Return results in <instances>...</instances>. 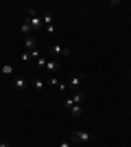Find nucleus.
Segmentation results:
<instances>
[{
  "label": "nucleus",
  "instance_id": "7ed1b4c3",
  "mask_svg": "<svg viewBox=\"0 0 131 147\" xmlns=\"http://www.w3.org/2000/svg\"><path fill=\"white\" fill-rule=\"evenodd\" d=\"M72 141L74 143H90L92 141V134L85 132V129H83V132H74V134H72Z\"/></svg>",
  "mask_w": 131,
  "mask_h": 147
},
{
  "label": "nucleus",
  "instance_id": "6ab92c4d",
  "mask_svg": "<svg viewBox=\"0 0 131 147\" xmlns=\"http://www.w3.org/2000/svg\"><path fill=\"white\" fill-rule=\"evenodd\" d=\"M0 147H9V145H7V143H0Z\"/></svg>",
  "mask_w": 131,
  "mask_h": 147
},
{
  "label": "nucleus",
  "instance_id": "9b49d317",
  "mask_svg": "<svg viewBox=\"0 0 131 147\" xmlns=\"http://www.w3.org/2000/svg\"><path fill=\"white\" fill-rule=\"evenodd\" d=\"M20 29H22V33H24V35H26V37H29V35H31V29H33V26H31V24H29V22H24V24L20 26Z\"/></svg>",
  "mask_w": 131,
  "mask_h": 147
},
{
  "label": "nucleus",
  "instance_id": "39448f33",
  "mask_svg": "<svg viewBox=\"0 0 131 147\" xmlns=\"http://www.w3.org/2000/svg\"><path fill=\"white\" fill-rule=\"evenodd\" d=\"M46 70L55 77V75L59 73V61H57V59H48V61H46Z\"/></svg>",
  "mask_w": 131,
  "mask_h": 147
},
{
  "label": "nucleus",
  "instance_id": "423d86ee",
  "mask_svg": "<svg viewBox=\"0 0 131 147\" xmlns=\"http://www.w3.org/2000/svg\"><path fill=\"white\" fill-rule=\"evenodd\" d=\"M35 49H37V40L29 35V37L24 40V51H29V53H31V51H35Z\"/></svg>",
  "mask_w": 131,
  "mask_h": 147
},
{
  "label": "nucleus",
  "instance_id": "6e6552de",
  "mask_svg": "<svg viewBox=\"0 0 131 147\" xmlns=\"http://www.w3.org/2000/svg\"><path fill=\"white\" fill-rule=\"evenodd\" d=\"M68 110H70V114H72V117H81V110H83V103H76V105H70Z\"/></svg>",
  "mask_w": 131,
  "mask_h": 147
},
{
  "label": "nucleus",
  "instance_id": "f257e3e1",
  "mask_svg": "<svg viewBox=\"0 0 131 147\" xmlns=\"http://www.w3.org/2000/svg\"><path fill=\"white\" fill-rule=\"evenodd\" d=\"M50 53H53V57H68L70 55V49L59 46V44H53V46H50Z\"/></svg>",
  "mask_w": 131,
  "mask_h": 147
},
{
  "label": "nucleus",
  "instance_id": "a211bd4d",
  "mask_svg": "<svg viewBox=\"0 0 131 147\" xmlns=\"http://www.w3.org/2000/svg\"><path fill=\"white\" fill-rule=\"evenodd\" d=\"M59 147H72V145H70V141H61V143H59Z\"/></svg>",
  "mask_w": 131,
  "mask_h": 147
},
{
  "label": "nucleus",
  "instance_id": "9d476101",
  "mask_svg": "<svg viewBox=\"0 0 131 147\" xmlns=\"http://www.w3.org/2000/svg\"><path fill=\"white\" fill-rule=\"evenodd\" d=\"M42 22H44V26H53V16H50V13H44Z\"/></svg>",
  "mask_w": 131,
  "mask_h": 147
},
{
  "label": "nucleus",
  "instance_id": "20e7f679",
  "mask_svg": "<svg viewBox=\"0 0 131 147\" xmlns=\"http://www.w3.org/2000/svg\"><path fill=\"white\" fill-rule=\"evenodd\" d=\"M81 81H83V75H74V77L70 79L68 88L72 90V94H74V92H79V86H81Z\"/></svg>",
  "mask_w": 131,
  "mask_h": 147
},
{
  "label": "nucleus",
  "instance_id": "4468645a",
  "mask_svg": "<svg viewBox=\"0 0 131 147\" xmlns=\"http://www.w3.org/2000/svg\"><path fill=\"white\" fill-rule=\"evenodd\" d=\"M20 59H22V61H29V59H31V53H29V51H24V53L20 55Z\"/></svg>",
  "mask_w": 131,
  "mask_h": 147
},
{
  "label": "nucleus",
  "instance_id": "ddd939ff",
  "mask_svg": "<svg viewBox=\"0 0 131 147\" xmlns=\"http://www.w3.org/2000/svg\"><path fill=\"white\" fill-rule=\"evenodd\" d=\"M35 90H37V92H42V90H44V81H42V79L35 81Z\"/></svg>",
  "mask_w": 131,
  "mask_h": 147
},
{
  "label": "nucleus",
  "instance_id": "0eeeda50",
  "mask_svg": "<svg viewBox=\"0 0 131 147\" xmlns=\"http://www.w3.org/2000/svg\"><path fill=\"white\" fill-rule=\"evenodd\" d=\"M26 22H29V24H31L33 29H42V26H44V22H42V16H33V18H29Z\"/></svg>",
  "mask_w": 131,
  "mask_h": 147
},
{
  "label": "nucleus",
  "instance_id": "f3484780",
  "mask_svg": "<svg viewBox=\"0 0 131 147\" xmlns=\"http://www.w3.org/2000/svg\"><path fill=\"white\" fill-rule=\"evenodd\" d=\"M37 66H44V68H46V59H44V57H39V59H37Z\"/></svg>",
  "mask_w": 131,
  "mask_h": 147
},
{
  "label": "nucleus",
  "instance_id": "f8f14e48",
  "mask_svg": "<svg viewBox=\"0 0 131 147\" xmlns=\"http://www.w3.org/2000/svg\"><path fill=\"white\" fill-rule=\"evenodd\" d=\"M0 70H2V75H13V66H11V64H5Z\"/></svg>",
  "mask_w": 131,
  "mask_h": 147
},
{
  "label": "nucleus",
  "instance_id": "1a4fd4ad",
  "mask_svg": "<svg viewBox=\"0 0 131 147\" xmlns=\"http://www.w3.org/2000/svg\"><path fill=\"white\" fill-rule=\"evenodd\" d=\"M13 84H15V88H18V90H26V79H24V77H15V79H13Z\"/></svg>",
  "mask_w": 131,
  "mask_h": 147
},
{
  "label": "nucleus",
  "instance_id": "2eb2a0df",
  "mask_svg": "<svg viewBox=\"0 0 131 147\" xmlns=\"http://www.w3.org/2000/svg\"><path fill=\"white\" fill-rule=\"evenodd\" d=\"M26 16H29V18H33V16H37V11H35V9H31V7H29V9H26Z\"/></svg>",
  "mask_w": 131,
  "mask_h": 147
},
{
  "label": "nucleus",
  "instance_id": "f03ea898",
  "mask_svg": "<svg viewBox=\"0 0 131 147\" xmlns=\"http://www.w3.org/2000/svg\"><path fill=\"white\" fill-rule=\"evenodd\" d=\"M76 103H83V92H74L72 97H68L66 101H63V105H66V110H68L70 105H76Z\"/></svg>",
  "mask_w": 131,
  "mask_h": 147
},
{
  "label": "nucleus",
  "instance_id": "dca6fc26",
  "mask_svg": "<svg viewBox=\"0 0 131 147\" xmlns=\"http://www.w3.org/2000/svg\"><path fill=\"white\" fill-rule=\"evenodd\" d=\"M50 84H53V86H57V88H59V79H57V77H50Z\"/></svg>",
  "mask_w": 131,
  "mask_h": 147
}]
</instances>
